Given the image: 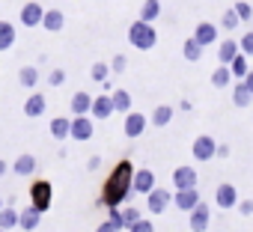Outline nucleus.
I'll return each instance as SVG.
<instances>
[{"label": "nucleus", "instance_id": "obj_23", "mask_svg": "<svg viewBox=\"0 0 253 232\" xmlns=\"http://www.w3.org/2000/svg\"><path fill=\"white\" fill-rule=\"evenodd\" d=\"M229 92H232V104H235V107H250V104H253V92L244 86V80H235V83L229 86Z\"/></svg>", "mask_w": 253, "mask_h": 232}, {"label": "nucleus", "instance_id": "obj_42", "mask_svg": "<svg viewBox=\"0 0 253 232\" xmlns=\"http://www.w3.org/2000/svg\"><path fill=\"white\" fill-rule=\"evenodd\" d=\"M238 214H244V217H250L253 214V199H238Z\"/></svg>", "mask_w": 253, "mask_h": 232}, {"label": "nucleus", "instance_id": "obj_16", "mask_svg": "<svg viewBox=\"0 0 253 232\" xmlns=\"http://www.w3.org/2000/svg\"><path fill=\"white\" fill-rule=\"evenodd\" d=\"M209 223H211V211H209V205L200 199V202H197V208L191 211V232H206V229H209Z\"/></svg>", "mask_w": 253, "mask_h": 232}, {"label": "nucleus", "instance_id": "obj_11", "mask_svg": "<svg viewBox=\"0 0 253 232\" xmlns=\"http://www.w3.org/2000/svg\"><path fill=\"white\" fill-rule=\"evenodd\" d=\"M45 110H48L45 92H30L27 101H24V116H30V119H39V116H45Z\"/></svg>", "mask_w": 253, "mask_h": 232}, {"label": "nucleus", "instance_id": "obj_43", "mask_svg": "<svg viewBox=\"0 0 253 232\" xmlns=\"http://www.w3.org/2000/svg\"><path fill=\"white\" fill-rule=\"evenodd\" d=\"M214 158H220V161L229 158V143H217V155H214Z\"/></svg>", "mask_w": 253, "mask_h": 232}, {"label": "nucleus", "instance_id": "obj_31", "mask_svg": "<svg viewBox=\"0 0 253 232\" xmlns=\"http://www.w3.org/2000/svg\"><path fill=\"white\" fill-rule=\"evenodd\" d=\"M232 72H229V66H217L214 72H211V86H217V89H226V86H232Z\"/></svg>", "mask_w": 253, "mask_h": 232}, {"label": "nucleus", "instance_id": "obj_17", "mask_svg": "<svg viewBox=\"0 0 253 232\" xmlns=\"http://www.w3.org/2000/svg\"><path fill=\"white\" fill-rule=\"evenodd\" d=\"M110 113H113V101H110V95H107V92L92 95V110H89L92 119H110Z\"/></svg>", "mask_w": 253, "mask_h": 232}, {"label": "nucleus", "instance_id": "obj_32", "mask_svg": "<svg viewBox=\"0 0 253 232\" xmlns=\"http://www.w3.org/2000/svg\"><path fill=\"white\" fill-rule=\"evenodd\" d=\"M15 45V27L9 21H0V54Z\"/></svg>", "mask_w": 253, "mask_h": 232}, {"label": "nucleus", "instance_id": "obj_4", "mask_svg": "<svg viewBox=\"0 0 253 232\" xmlns=\"http://www.w3.org/2000/svg\"><path fill=\"white\" fill-rule=\"evenodd\" d=\"M149 128V116L146 113H137V110H131V113H125V122H122V134L128 137V140H137L143 131Z\"/></svg>", "mask_w": 253, "mask_h": 232}, {"label": "nucleus", "instance_id": "obj_34", "mask_svg": "<svg viewBox=\"0 0 253 232\" xmlns=\"http://www.w3.org/2000/svg\"><path fill=\"white\" fill-rule=\"evenodd\" d=\"M238 24H241V18H238V12H235V9L229 6V9H226V12L220 15V27H223L226 33H232V30H235Z\"/></svg>", "mask_w": 253, "mask_h": 232}, {"label": "nucleus", "instance_id": "obj_24", "mask_svg": "<svg viewBox=\"0 0 253 232\" xmlns=\"http://www.w3.org/2000/svg\"><path fill=\"white\" fill-rule=\"evenodd\" d=\"M110 101H113V113H131V92L128 89H113L110 92Z\"/></svg>", "mask_w": 253, "mask_h": 232}, {"label": "nucleus", "instance_id": "obj_36", "mask_svg": "<svg viewBox=\"0 0 253 232\" xmlns=\"http://www.w3.org/2000/svg\"><path fill=\"white\" fill-rule=\"evenodd\" d=\"M232 9L238 12V18H241V21H250V18H253V6L247 3V0H238V3H235Z\"/></svg>", "mask_w": 253, "mask_h": 232}, {"label": "nucleus", "instance_id": "obj_2", "mask_svg": "<svg viewBox=\"0 0 253 232\" xmlns=\"http://www.w3.org/2000/svg\"><path fill=\"white\" fill-rule=\"evenodd\" d=\"M128 42H131L137 51H152L155 42H158V30H155L152 24H146V21H134V24L128 27Z\"/></svg>", "mask_w": 253, "mask_h": 232}, {"label": "nucleus", "instance_id": "obj_49", "mask_svg": "<svg viewBox=\"0 0 253 232\" xmlns=\"http://www.w3.org/2000/svg\"><path fill=\"white\" fill-rule=\"evenodd\" d=\"M0 232H3V229H0Z\"/></svg>", "mask_w": 253, "mask_h": 232}, {"label": "nucleus", "instance_id": "obj_19", "mask_svg": "<svg viewBox=\"0 0 253 232\" xmlns=\"http://www.w3.org/2000/svg\"><path fill=\"white\" fill-rule=\"evenodd\" d=\"M238 54H241V48H238L235 39H223V42H217V63H220V66H229Z\"/></svg>", "mask_w": 253, "mask_h": 232}, {"label": "nucleus", "instance_id": "obj_38", "mask_svg": "<svg viewBox=\"0 0 253 232\" xmlns=\"http://www.w3.org/2000/svg\"><path fill=\"white\" fill-rule=\"evenodd\" d=\"M238 48H241V54H247V57H253V30H247L241 39H238Z\"/></svg>", "mask_w": 253, "mask_h": 232}, {"label": "nucleus", "instance_id": "obj_30", "mask_svg": "<svg viewBox=\"0 0 253 232\" xmlns=\"http://www.w3.org/2000/svg\"><path fill=\"white\" fill-rule=\"evenodd\" d=\"M18 83H21L24 89H33V86L39 83V69H36V66H21V69H18Z\"/></svg>", "mask_w": 253, "mask_h": 232}, {"label": "nucleus", "instance_id": "obj_27", "mask_svg": "<svg viewBox=\"0 0 253 232\" xmlns=\"http://www.w3.org/2000/svg\"><path fill=\"white\" fill-rule=\"evenodd\" d=\"M15 226H18V208L15 205H3V208H0V229L9 232Z\"/></svg>", "mask_w": 253, "mask_h": 232}, {"label": "nucleus", "instance_id": "obj_35", "mask_svg": "<svg viewBox=\"0 0 253 232\" xmlns=\"http://www.w3.org/2000/svg\"><path fill=\"white\" fill-rule=\"evenodd\" d=\"M125 69H128V57H125V54H113V60H110V75H122Z\"/></svg>", "mask_w": 253, "mask_h": 232}, {"label": "nucleus", "instance_id": "obj_20", "mask_svg": "<svg viewBox=\"0 0 253 232\" xmlns=\"http://www.w3.org/2000/svg\"><path fill=\"white\" fill-rule=\"evenodd\" d=\"M63 27H66V15H63V9H45L42 30H48V33H60Z\"/></svg>", "mask_w": 253, "mask_h": 232}, {"label": "nucleus", "instance_id": "obj_46", "mask_svg": "<svg viewBox=\"0 0 253 232\" xmlns=\"http://www.w3.org/2000/svg\"><path fill=\"white\" fill-rule=\"evenodd\" d=\"M244 86H247V89H250V92H253V69H250V72H247V77H244Z\"/></svg>", "mask_w": 253, "mask_h": 232}, {"label": "nucleus", "instance_id": "obj_48", "mask_svg": "<svg viewBox=\"0 0 253 232\" xmlns=\"http://www.w3.org/2000/svg\"><path fill=\"white\" fill-rule=\"evenodd\" d=\"M0 208H3V199H0Z\"/></svg>", "mask_w": 253, "mask_h": 232}, {"label": "nucleus", "instance_id": "obj_29", "mask_svg": "<svg viewBox=\"0 0 253 232\" xmlns=\"http://www.w3.org/2000/svg\"><path fill=\"white\" fill-rule=\"evenodd\" d=\"M229 72H232V77H235V80H244V77H247V72H250V57H247V54H238V57L229 63Z\"/></svg>", "mask_w": 253, "mask_h": 232}, {"label": "nucleus", "instance_id": "obj_12", "mask_svg": "<svg viewBox=\"0 0 253 232\" xmlns=\"http://www.w3.org/2000/svg\"><path fill=\"white\" fill-rule=\"evenodd\" d=\"M134 193H152L155 191V173L149 170V167H140V170H134Z\"/></svg>", "mask_w": 253, "mask_h": 232}, {"label": "nucleus", "instance_id": "obj_47", "mask_svg": "<svg viewBox=\"0 0 253 232\" xmlns=\"http://www.w3.org/2000/svg\"><path fill=\"white\" fill-rule=\"evenodd\" d=\"M9 170H12V164H9V161H0V176H6Z\"/></svg>", "mask_w": 253, "mask_h": 232}, {"label": "nucleus", "instance_id": "obj_8", "mask_svg": "<svg viewBox=\"0 0 253 232\" xmlns=\"http://www.w3.org/2000/svg\"><path fill=\"white\" fill-rule=\"evenodd\" d=\"M170 202H173V193L167 188H155L152 193H146V211H152V214H164L170 208Z\"/></svg>", "mask_w": 253, "mask_h": 232}, {"label": "nucleus", "instance_id": "obj_5", "mask_svg": "<svg viewBox=\"0 0 253 232\" xmlns=\"http://www.w3.org/2000/svg\"><path fill=\"white\" fill-rule=\"evenodd\" d=\"M191 155H194V161H200V164L211 161V158L217 155V140H214L211 134H200V137L194 140V146H191Z\"/></svg>", "mask_w": 253, "mask_h": 232}, {"label": "nucleus", "instance_id": "obj_22", "mask_svg": "<svg viewBox=\"0 0 253 232\" xmlns=\"http://www.w3.org/2000/svg\"><path fill=\"white\" fill-rule=\"evenodd\" d=\"M72 134V116H54L51 119V137L54 140H69Z\"/></svg>", "mask_w": 253, "mask_h": 232}, {"label": "nucleus", "instance_id": "obj_1", "mask_svg": "<svg viewBox=\"0 0 253 232\" xmlns=\"http://www.w3.org/2000/svg\"><path fill=\"white\" fill-rule=\"evenodd\" d=\"M131 185H134V164H131L128 158H122V161H116V164L110 167V173H107V179H104V185H101L98 202L107 205V208H119L125 199L134 193Z\"/></svg>", "mask_w": 253, "mask_h": 232}, {"label": "nucleus", "instance_id": "obj_6", "mask_svg": "<svg viewBox=\"0 0 253 232\" xmlns=\"http://www.w3.org/2000/svg\"><path fill=\"white\" fill-rule=\"evenodd\" d=\"M95 119L92 116H72V140H78V143H86V140H92V134H95V125H92Z\"/></svg>", "mask_w": 253, "mask_h": 232}, {"label": "nucleus", "instance_id": "obj_44", "mask_svg": "<svg viewBox=\"0 0 253 232\" xmlns=\"http://www.w3.org/2000/svg\"><path fill=\"white\" fill-rule=\"evenodd\" d=\"M98 167H101V158H98V155H92V158L86 161V170H92V173H95Z\"/></svg>", "mask_w": 253, "mask_h": 232}, {"label": "nucleus", "instance_id": "obj_41", "mask_svg": "<svg viewBox=\"0 0 253 232\" xmlns=\"http://www.w3.org/2000/svg\"><path fill=\"white\" fill-rule=\"evenodd\" d=\"M128 232H155V226H152V220H146V217H140Z\"/></svg>", "mask_w": 253, "mask_h": 232}, {"label": "nucleus", "instance_id": "obj_26", "mask_svg": "<svg viewBox=\"0 0 253 232\" xmlns=\"http://www.w3.org/2000/svg\"><path fill=\"white\" fill-rule=\"evenodd\" d=\"M161 18V0H143V6H140V21L152 24Z\"/></svg>", "mask_w": 253, "mask_h": 232}, {"label": "nucleus", "instance_id": "obj_39", "mask_svg": "<svg viewBox=\"0 0 253 232\" xmlns=\"http://www.w3.org/2000/svg\"><path fill=\"white\" fill-rule=\"evenodd\" d=\"M48 83H51V86H63V83H66V72H63V69H51V72H48Z\"/></svg>", "mask_w": 253, "mask_h": 232}, {"label": "nucleus", "instance_id": "obj_45", "mask_svg": "<svg viewBox=\"0 0 253 232\" xmlns=\"http://www.w3.org/2000/svg\"><path fill=\"white\" fill-rule=\"evenodd\" d=\"M95 232H119V229H116V226H113L110 220H104V223H101V226H98Z\"/></svg>", "mask_w": 253, "mask_h": 232}, {"label": "nucleus", "instance_id": "obj_40", "mask_svg": "<svg viewBox=\"0 0 253 232\" xmlns=\"http://www.w3.org/2000/svg\"><path fill=\"white\" fill-rule=\"evenodd\" d=\"M107 220H110L119 232L125 229V223H122V208H107Z\"/></svg>", "mask_w": 253, "mask_h": 232}, {"label": "nucleus", "instance_id": "obj_28", "mask_svg": "<svg viewBox=\"0 0 253 232\" xmlns=\"http://www.w3.org/2000/svg\"><path fill=\"white\" fill-rule=\"evenodd\" d=\"M203 51H206V48H203V45H200V42H197V39H194V36H191V39H185V42H182V57H185V60H188V63H197V60H200V57H203Z\"/></svg>", "mask_w": 253, "mask_h": 232}, {"label": "nucleus", "instance_id": "obj_3", "mask_svg": "<svg viewBox=\"0 0 253 232\" xmlns=\"http://www.w3.org/2000/svg\"><path fill=\"white\" fill-rule=\"evenodd\" d=\"M51 202H54V188H51V182H48V179H36V182L30 185V205L45 214V211L51 208Z\"/></svg>", "mask_w": 253, "mask_h": 232}, {"label": "nucleus", "instance_id": "obj_10", "mask_svg": "<svg viewBox=\"0 0 253 232\" xmlns=\"http://www.w3.org/2000/svg\"><path fill=\"white\" fill-rule=\"evenodd\" d=\"M173 188L176 191H185V188H197V170L191 164H182L173 170Z\"/></svg>", "mask_w": 253, "mask_h": 232}, {"label": "nucleus", "instance_id": "obj_25", "mask_svg": "<svg viewBox=\"0 0 253 232\" xmlns=\"http://www.w3.org/2000/svg\"><path fill=\"white\" fill-rule=\"evenodd\" d=\"M149 122H152L155 128H167V125L173 122V107H170V104H158V107L149 113Z\"/></svg>", "mask_w": 253, "mask_h": 232}, {"label": "nucleus", "instance_id": "obj_33", "mask_svg": "<svg viewBox=\"0 0 253 232\" xmlns=\"http://www.w3.org/2000/svg\"><path fill=\"white\" fill-rule=\"evenodd\" d=\"M89 77L95 80V83H104L107 77H110V63H92V69H89Z\"/></svg>", "mask_w": 253, "mask_h": 232}, {"label": "nucleus", "instance_id": "obj_21", "mask_svg": "<svg viewBox=\"0 0 253 232\" xmlns=\"http://www.w3.org/2000/svg\"><path fill=\"white\" fill-rule=\"evenodd\" d=\"M39 220H42V211H39V208H33V205H27L24 211H18V226H21L24 232H36Z\"/></svg>", "mask_w": 253, "mask_h": 232}, {"label": "nucleus", "instance_id": "obj_7", "mask_svg": "<svg viewBox=\"0 0 253 232\" xmlns=\"http://www.w3.org/2000/svg\"><path fill=\"white\" fill-rule=\"evenodd\" d=\"M42 18H45V6L39 3V0H30V3H24L21 12H18V21H21L24 27H42Z\"/></svg>", "mask_w": 253, "mask_h": 232}, {"label": "nucleus", "instance_id": "obj_37", "mask_svg": "<svg viewBox=\"0 0 253 232\" xmlns=\"http://www.w3.org/2000/svg\"><path fill=\"white\" fill-rule=\"evenodd\" d=\"M137 220H140V211H137V208H122V223H125V229H131Z\"/></svg>", "mask_w": 253, "mask_h": 232}, {"label": "nucleus", "instance_id": "obj_13", "mask_svg": "<svg viewBox=\"0 0 253 232\" xmlns=\"http://www.w3.org/2000/svg\"><path fill=\"white\" fill-rule=\"evenodd\" d=\"M173 202H176V208L179 211H194L197 208V202H200V191L197 188H185V191H176L173 193Z\"/></svg>", "mask_w": 253, "mask_h": 232}, {"label": "nucleus", "instance_id": "obj_18", "mask_svg": "<svg viewBox=\"0 0 253 232\" xmlns=\"http://www.w3.org/2000/svg\"><path fill=\"white\" fill-rule=\"evenodd\" d=\"M194 39L206 48V45H217V24H211V21H200L197 27H194Z\"/></svg>", "mask_w": 253, "mask_h": 232}, {"label": "nucleus", "instance_id": "obj_14", "mask_svg": "<svg viewBox=\"0 0 253 232\" xmlns=\"http://www.w3.org/2000/svg\"><path fill=\"white\" fill-rule=\"evenodd\" d=\"M69 110H72V116H89V110H92V95H89L86 89H78V92L72 95V101H69Z\"/></svg>", "mask_w": 253, "mask_h": 232}, {"label": "nucleus", "instance_id": "obj_9", "mask_svg": "<svg viewBox=\"0 0 253 232\" xmlns=\"http://www.w3.org/2000/svg\"><path fill=\"white\" fill-rule=\"evenodd\" d=\"M214 202H217L223 211H232V208L238 205V188L229 185V182L217 185V188H214Z\"/></svg>", "mask_w": 253, "mask_h": 232}, {"label": "nucleus", "instance_id": "obj_15", "mask_svg": "<svg viewBox=\"0 0 253 232\" xmlns=\"http://www.w3.org/2000/svg\"><path fill=\"white\" fill-rule=\"evenodd\" d=\"M36 170H39V161H36V155H30V152L18 155V158L12 161V173H15V176H24V179H30Z\"/></svg>", "mask_w": 253, "mask_h": 232}]
</instances>
